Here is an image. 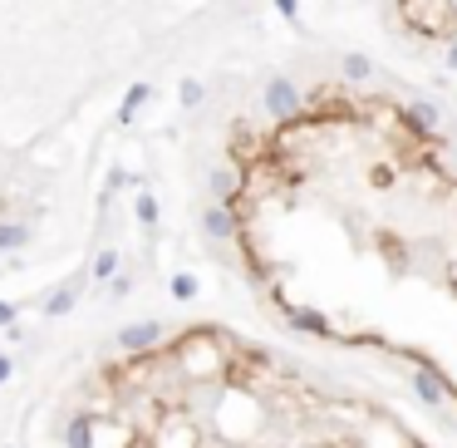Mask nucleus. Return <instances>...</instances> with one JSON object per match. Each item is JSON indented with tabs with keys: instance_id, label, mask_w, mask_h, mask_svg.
<instances>
[{
	"instance_id": "obj_19",
	"label": "nucleus",
	"mask_w": 457,
	"mask_h": 448,
	"mask_svg": "<svg viewBox=\"0 0 457 448\" xmlns=\"http://www.w3.org/2000/svg\"><path fill=\"white\" fill-rule=\"evenodd\" d=\"M443 64H447V69H453V75H457V40H453V44H447V54H443Z\"/></svg>"
},
{
	"instance_id": "obj_8",
	"label": "nucleus",
	"mask_w": 457,
	"mask_h": 448,
	"mask_svg": "<svg viewBox=\"0 0 457 448\" xmlns=\"http://www.w3.org/2000/svg\"><path fill=\"white\" fill-rule=\"evenodd\" d=\"M64 448H94V414H75L64 424Z\"/></svg>"
},
{
	"instance_id": "obj_18",
	"label": "nucleus",
	"mask_w": 457,
	"mask_h": 448,
	"mask_svg": "<svg viewBox=\"0 0 457 448\" xmlns=\"http://www.w3.org/2000/svg\"><path fill=\"white\" fill-rule=\"evenodd\" d=\"M276 11L286 15V20H300V0H276Z\"/></svg>"
},
{
	"instance_id": "obj_14",
	"label": "nucleus",
	"mask_w": 457,
	"mask_h": 448,
	"mask_svg": "<svg viewBox=\"0 0 457 448\" xmlns=\"http://www.w3.org/2000/svg\"><path fill=\"white\" fill-rule=\"evenodd\" d=\"M133 212H138L143 227H158V203H153V192H138V197H133Z\"/></svg>"
},
{
	"instance_id": "obj_11",
	"label": "nucleus",
	"mask_w": 457,
	"mask_h": 448,
	"mask_svg": "<svg viewBox=\"0 0 457 448\" xmlns=\"http://www.w3.org/2000/svg\"><path fill=\"white\" fill-rule=\"evenodd\" d=\"M177 99H182V108H202V99H207V84H202V79H182V84H177Z\"/></svg>"
},
{
	"instance_id": "obj_12",
	"label": "nucleus",
	"mask_w": 457,
	"mask_h": 448,
	"mask_svg": "<svg viewBox=\"0 0 457 448\" xmlns=\"http://www.w3.org/2000/svg\"><path fill=\"white\" fill-rule=\"evenodd\" d=\"M168 291H172V300H192L202 286H197V276H192V271H177V276L168 281Z\"/></svg>"
},
{
	"instance_id": "obj_13",
	"label": "nucleus",
	"mask_w": 457,
	"mask_h": 448,
	"mask_svg": "<svg viewBox=\"0 0 457 448\" xmlns=\"http://www.w3.org/2000/svg\"><path fill=\"white\" fill-rule=\"evenodd\" d=\"M148 99H153V84H133V89L123 94V118H133L143 104H148Z\"/></svg>"
},
{
	"instance_id": "obj_17",
	"label": "nucleus",
	"mask_w": 457,
	"mask_h": 448,
	"mask_svg": "<svg viewBox=\"0 0 457 448\" xmlns=\"http://www.w3.org/2000/svg\"><path fill=\"white\" fill-rule=\"evenodd\" d=\"M11 380H15V360L0 350V384H11Z\"/></svg>"
},
{
	"instance_id": "obj_9",
	"label": "nucleus",
	"mask_w": 457,
	"mask_h": 448,
	"mask_svg": "<svg viewBox=\"0 0 457 448\" xmlns=\"http://www.w3.org/2000/svg\"><path fill=\"white\" fill-rule=\"evenodd\" d=\"M340 75L350 79V84H364V79H374V64H369V54L350 50V54L340 60Z\"/></svg>"
},
{
	"instance_id": "obj_2",
	"label": "nucleus",
	"mask_w": 457,
	"mask_h": 448,
	"mask_svg": "<svg viewBox=\"0 0 457 448\" xmlns=\"http://www.w3.org/2000/svg\"><path fill=\"white\" fill-rule=\"evenodd\" d=\"M261 104H266V114L276 118V124H286V128L305 118V94H300L295 79H286V75L266 79V89H261Z\"/></svg>"
},
{
	"instance_id": "obj_3",
	"label": "nucleus",
	"mask_w": 457,
	"mask_h": 448,
	"mask_svg": "<svg viewBox=\"0 0 457 448\" xmlns=\"http://www.w3.org/2000/svg\"><path fill=\"white\" fill-rule=\"evenodd\" d=\"M162 340H168L162 320H133V325H123V331H118V350H123L128 360H133V355H153Z\"/></svg>"
},
{
	"instance_id": "obj_1",
	"label": "nucleus",
	"mask_w": 457,
	"mask_h": 448,
	"mask_svg": "<svg viewBox=\"0 0 457 448\" xmlns=\"http://www.w3.org/2000/svg\"><path fill=\"white\" fill-rule=\"evenodd\" d=\"M172 360H177L182 380L222 384L226 370H232V345H226L222 331H187L177 345H172Z\"/></svg>"
},
{
	"instance_id": "obj_7",
	"label": "nucleus",
	"mask_w": 457,
	"mask_h": 448,
	"mask_svg": "<svg viewBox=\"0 0 457 448\" xmlns=\"http://www.w3.org/2000/svg\"><path fill=\"white\" fill-rule=\"evenodd\" d=\"M123 271V252H114V246H104V252L94 256V267H89V281H98V286H108V281Z\"/></svg>"
},
{
	"instance_id": "obj_20",
	"label": "nucleus",
	"mask_w": 457,
	"mask_h": 448,
	"mask_svg": "<svg viewBox=\"0 0 457 448\" xmlns=\"http://www.w3.org/2000/svg\"><path fill=\"white\" fill-rule=\"evenodd\" d=\"M453 291H457V267H453Z\"/></svg>"
},
{
	"instance_id": "obj_15",
	"label": "nucleus",
	"mask_w": 457,
	"mask_h": 448,
	"mask_svg": "<svg viewBox=\"0 0 457 448\" xmlns=\"http://www.w3.org/2000/svg\"><path fill=\"white\" fill-rule=\"evenodd\" d=\"M108 291H114V296H118V300H123V296H128V291H133V276H123V271H118V276H114V281H108Z\"/></svg>"
},
{
	"instance_id": "obj_5",
	"label": "nucleus",
	"mask_w": 457,
	"mask_h": 448,
	"mask_svg": "<svg viewBox=\"0 0 457 448\" xmlns=\"http://www.w3.org/2000/svg\"><path fill=\"white\" fill-rule=\"evenodd\" d=\"M280 310H286L290 331L319 335V340H335V325H330V316H325V310H315V306H280Z\"/></svg>"
},
{
	"instance_id": "obj_10",
	"label": "nucleus",
	"mask_w": 457,
	"mask_h": 448,
	"mask_svg": "<svg viewBox=\"0 0 457 448\" xmlns=\"http://www.w3.org/2000/svg\"><path fill=\"white\" fill-rule=\"evenodd\" d=\"M30 227L25 222H0V252H25L30 246Z\"/></svg>"
},
{
	"instance_id": "obj_6",
	"label": "nucleus",
	"mask_w": 457,
	"mask_h": 448,
	"mask_svg": "<svg viewBox=\"0 0 457 448\" xmlns=\"http://www.w3.org/2000/svg\"><path fill=\"white\" fill-rule=\"evenodd\" d=\"M84 281H89L84 271H79V276H69V281H64V286L54 291L50 300H40V310H44V316H50V320H54V316H69V310L79 306V291H84Z\"/></svg>"
},
{
	"instance_id": "obj_16",
	"label": "nucleus",
	"mask_w": 457,
	"mask_h": 448,
	"mask_svg": "<svg viewBox=\"0 0 457 448\" xmlns=\"http://www.w3.org/2000/svg\"><path fill=\"white\" fill-rule=\"evenodd\" d=\"M15 325V300H0V331H11Z\"/></svg>"
},
{
	"instance_id": "obj_4",
	"label": "nucleus",
	"mask_w": 457,
	"mask_h": 448,
	"mask_svg": "<svg viewBox=\"0 0 457 448\" xmlns=\"http://www.w3.org/2000/svg\"><path fill=\"white\" fill-rule=\"evenodd\" d=\"M241 212H236V207H226V203H212L202 212V236L207 242H236V236H241Z\"/></svg>"
}]
</instances>
